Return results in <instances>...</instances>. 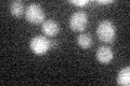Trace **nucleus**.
<instances>
[{
    "mask_svg": "<svg viewBox=\"0 0 130 86\" xmlns=\"http://www.w3.org/2000/svg\"><path fill=\"white\" fill-rule=\"evenodd\" d=\"M96 59L101 64H109L113 59V52L108 46H101L96 51Z\"/></svg>",
    "mask_w": 130,
    "mask_h": 86,
    "instance_id": "423d86ee",
    "label": "nucleus"
},
{
    "mask_svg": "<svg viewBox=\"0 0 130 86\" xmlns=\"http://www.w3.org/2000/svg\"><path fill=\"white\" fill-rule=\"evenodd\" d=\"M117 84L121 86H129L130 85V68H123L117 76Z\"/></svg>",
    "mask_w": 130,
    "mask_h": 86,
    "instance_id": "0eeeda50",
    "label": "nucleus"
},
{
    "mask_svg": "<svg viewBox=\"0 0 130 86\" xmlns=\"http://www.w3.org/2000/svg\"><path fill=\"white\" fill-rule=\"evenodd\" d=\"M77 44L84 50H87V48L92 46V38L88 34H81L78 36L77 38Z\"/></svg>",
    "mask_w": 130,
    "mask_h": 86,
    "instance_id": "1a4fd4ad",
    "label": "nucleus"
},
{
    "mask_svg": "<svg viewBox=\"0 0 130 86\" xmlns=\"http://www.w3.org/2000/svg\"><path fill=\"white\" fill-rule=\"evenodd\" d=\"M10 13L14 16V17L19 18L21 17L24 13V5L22 1L20 0H16V1H13L10 5Z\"/></svg>",
    "mask_w": 130,
    "mask_h": 86,
    "instance_id": "6e6552de",
    "label": "nucleus"
},
{
    "mask_svg": "<svg viewBox=\"0 0 130 86\" xmlns=\"http://www.w3.org/2000/svg\"><path fill=\"white\" fill-rule=\"evenodd\" d=\"M96 2L100 3V5H107V3H111L112 1H111V0H106V1H103V0H98Z\"/></svg>",
    "mask_w": 130,
    "mask_h": 86,
    "instance_id": "9b49d317",
    "label": "nucleus"
},
{
    "mask_svg": "<svg viewBox=\"0 0 130 86\" xmlns=\"http://www.w3.org/2000/svg\"><path fill=\"white\" fill-rule=\"evenodd\" d=\"M42 32L48 37H54L59 34L60 31V26L59 24L53 19H48L42 24Z\"/></svg>",
    "mask_w": 130,
    "mask_h": 86,
    "instance_id": "39448f33",
    "label": "nucleus"
},
{
    "mask_svg": "<svg viewBox=\"0 0 130 86\" xmlns=\"http://www.w3.org/2000/svg\"><path fill=\"white\" fill-rule=\"evenodd\" d=\"M25 18L27 22L31 24H39L44 18V13L41 9V7L37 3H31L27 7L25 11Z\"/></svg>",
    "mask_w": 130,
    "mask_h": 86,
    "instance_id": "7ed1b4c3",
    "label": "nucleus"
},
{
    "mask_svg": "<svg viewBox=\"0 0 130 86\" xmlns=\"http://www.w3.org/2000/svg\"><path fill=\"white\" fill-rule=\"evenodd\" d=\"M70 2L73 3V5H75V6L84 7V6H86L88 3V0H71Z\"/></svg>",
    "mask_w": 130,
    "mask_h": 86,
    "instance_id": "9d476101",
    "label": "nucleus"
},
{
    "mask_svg": "<svg viewBox=\"0 0 130 86\" xmlns=\"http://www.w3.org/2000/svg\"><path fill=\"white\" fill-rule=\"evenodd\" d=\"M29 47L34 54L44 55L50 50L51 41H49L46 37H43V36H37L31 39L30 43H29Z\"/></svg>",
    "mask_w": 130,
    "mask_h": 86,
    "instance_id": "f03ea898",
    "label": "nucleus"
},
{
    "mask_svg": "<svg viewBox=\"0 0 130 86\" xmlns=\"http://www.w3.org/2000/svg\"><path fill=\"white\" fill-rule=\"evenodd\" d=\"M88 16L84 11H77L71 16L70 18V27L73 31L80 32L87 26Z\"/></svg>",
    "mask_w": 130,
    "mask_h": 86,
    "instance_id": "20e7f679",
    "label": "nucleus"
},
{
    "mask_svg": "<svg viewBox=\"0 0 130 86\" xmlns=\"http://www.w3.org/2000/svg\"><path fill=\"white\" fill-rule=\"evenodd\" d=\"M96 35L98 38L102 42L112 43L114 39H115V35H116L115 26L109 20H103V22L99 24V26L96 28Z\"/></svg>",
    "mask_w": 130,
    "mask_h": 86,
    "instance_id": "f257e3e1",
    "label": "nucleus"
}]
</instances>
